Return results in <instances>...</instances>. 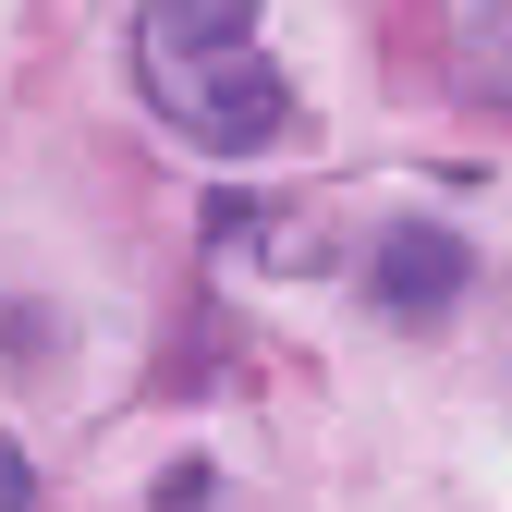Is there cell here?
<instances>
[{"instance_id":"obj_1","label":"cell","mask_w":512,"mask_h":512,"mask_svg":"<svg viewBox=\"0 0 512 512\" xmlns=\"http://www.w3.org/2000/svg\"><path fill=\"white\" fill-rule=\"evenodd\" d=\"M135 86L208 159H269L293 135V74L256 37V0H147L135 13Z\"/></svg>"},{"instance_id":"obj_2","label":"cell","mask_w":512,"mask_h":512,"mask_svg":"<svg viewBox=\"0 0 512 512\" xmlns=\"http://www.w3.org/2000/svg\"><path fill=\"white\" fill-rule=\"evenodd\" d=\"M464 281H476V256H464V232H439V220H403L391 244H378V269H366L378 317H439V305H464Z\"/></svg>"},{"instance_id":"obj_3","label":"cell","mask_w":512,"mask_h":512,"mask_svg":"<svg viewBox=\"0 0 512 512\" xmlns=\"http://www.w3.org/2000/svg\"><path fill=\"white\" fill-rule=\"evenodd\" d=\"M464 86L476 98H512V0H488V13L464 25Z\"/></svg>"},{"instance_id":"obj_4","label":"cell","mask_w":512,"mask_h":512,"mask_svg":"<svg viewBox=\"0 0 512 512\" xmlns=\"http://www.w3.org/2000/svg\"><path fill=\"white\" fill-rule=\"evenodd\" d=\"M0 512H37V464L13 452V439H0Z\"/></svg>"}]
</instances>
